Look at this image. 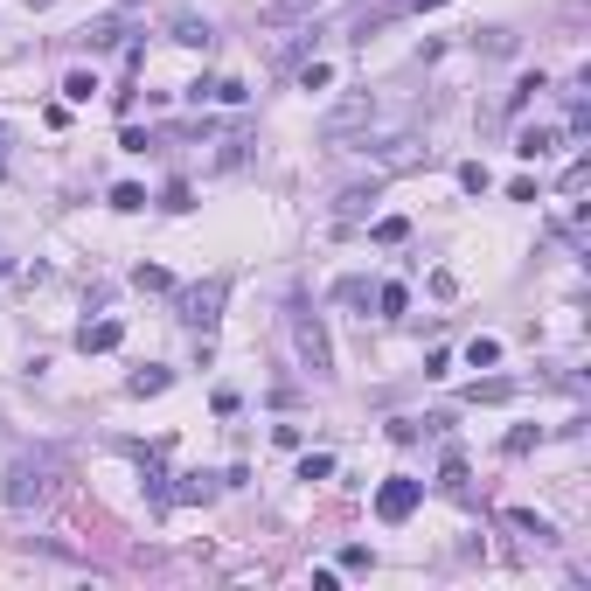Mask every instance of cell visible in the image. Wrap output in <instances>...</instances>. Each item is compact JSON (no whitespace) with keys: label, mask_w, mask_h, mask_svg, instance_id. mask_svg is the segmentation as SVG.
I'll use <instances>...</instances> for the list:
<instances>
[{"label":"cell","mask_w":591,"mask_h":591,"mask_svg":"<svg viewBox=\"0 0 591 591\" xmlns=\"http://www.w3.org/2000/svg\"><path fill=\"white\" fill-rule=\"evenodd\" d=\"M56 480H63V452H21V459L7 466L0 501H7L14 515H28V508H42V501L56 494Z\"/></svg>","instance_id":"6da1fadb"},{"label":"cell","mask_w":591,"mask_h":591,"mask_svg":"<svg viewBox=\"0 0 591 591\" xmlns=\"http://www.w3.org/2000/svg\"><path fill=\"white\" fill-rule=\"evenodd\" d=\"M223 306H230V272H209L202 286L174 293V313H181V327H195V334H216Z\"/></svg>","instance_id":"7a4b0ae2"},{"label":"cell","mask_w":591,"mask_h":591,"mask_svg":"<svg viewBox=\"0 0 591 591\" xmlns=\"http://www.w3.org/2000/svg\"><path fill=\"white\" fill-rule=\"evenodd\" d=\"M293 348L313 376H334V341H327V327H320V313H313L306 299L293 306Z\"/></svg>","instance_id":"3957f363"},{"label":"cell","mask_w":591,"mask_h":591,"mask_svg":"<svg viewBox=\"0 0 591 591\" xmlns=\"http://www.w3.org/2000/svg\"><path fill=\"white\" fill-rule=\"evenodd\" d=\"M369 119H376V98H369V91H355V98H341V105L320 119V140H327V147H348Z\"/></svg>","instance_id":"277c9868"},{"label":"cell","mask_w":591,"mask_h":591,"mask_svg":"<svg viewBox=\"0 0 591 591\" xmlns=\"http://www.w3.org/2000/svg\"><path fill=\"white\" fill-rule=\"evenodd\" d=\"M418 501H425V480H411V473H390L383 487H376V515L397 529V522H411L418 515Z\"/></svg>","instance_id":"5b68a950"},{"label":"cell","mask_w":591,"mask_h":591,"mask_svg":"<svg viewBox=\"0 0 591 591\" xmlns=\"http://www.w3.org/2000/svg\"><path fill=\"white\" fill-rule=\"evenodd\" d=\"M167 42H181V49H209L216 28H209V14H188V7H181V14L167 21Z\"/></svg>","instance_id":"8992f818"},{"label":"cell","mask_w":591,"mask_h":591,"mask_svg":"<svg viewBox=\"0 0 591 591\" xmlns=\"http://www.w3.org/2000/svg\"><path fill=\"white\" fill-rule=\"evenodd\" d=\"M119 341H126L119 320H84V327H77V348H84V355H112Z\"/></svg>","instance_id":"52a82bcc"},{"label":"cell","mask_w":591,"mask_h":591,"mask_svg":"<svg viewBox=\"0 0 591 591\" xmlns=\"http://www.w3.org/2000/svg\"><path fill=\"white\" fill-rule=\"evenodd\" d=\"M369 202H376V181H355V188H341V202H334V223L348 230V223H362L369 216Z\"/></svg>","instance_id":"ba28073f"},{"label":"cell","mask_w":591,"mask_h":591,"mask_svg":"<svg viewBox=\"0 0 591 591\" xmlns=\"http://www.w3.org/2000/svg\"><path fill=\"white\" fill-rule=\"evenodd\" d=\"M508 529H515V536H529L536 550H550V543H557V529H550L536 508H508Z\"/></svg>","instance_id":"9c48e42d"},{"label":"cell","mask_w":591,"mask_h":591,"mask_svg":"<svg viewBox=\"0 0 591 591\" xmlns=\"http://www.w3.org/2000/svg\"><path fill=\"white\" fill-rule=\"evenodd\" d=\"M119 35H126V21H119V14H98V21H84V28H77V42H84V49H112Z\"/></svg>","instance_id":"30bf717a"},{"label":"cell","mask_w":591,"mask_h":591,"mask_svg":"<svg viewBox=\"0 0 591 591\" xmlns=\"http://www.w3.org/2000/svg\"><path fill=\"white\" fill-rule=\"evenodd\" d=\"M216 494V473H174L167 480V501H209Z\"/></svg>","instance_id":"8fae6325"},{"label":"cell","mask_w":591,"mask_h":591,"mask_svg":"<svg viewBox=\"0 0 591 591\" xmlns=\"http://www.w3.org/2000/svg\"><path fill=\"white\" fill-rule=\"evenodd\" d=\"M515 153H522V160H550V153H557V133H550V126H522V133H515Z\"/></svg>","instance_id":"7c38bea8"},{"label":"cell","mask_w":591,"mask_h":591,"mask_svg":"<svg viewBox=\"0 0 591 591\" xmlns=\"http://www.w3.org/2000/svg\"><path fill=\"white\" fill-rule=\"evenodd\" d=\"M439 487L452 494V501H473V487H466V459H459V452H445V466H439Z\"/></svg>","instance_id":"4fadbf2b"},{"label":"cell","mask_w":591,"mask_h":591,"mask_svg":"<svg viewBox=\"0 0 591 591\" xmlns=\"http://www.w3.org/2000/svg\"><path fill=\"white\" fill-rule=\"evenodd\" d=\"M167 383H174V369H133L126 376V397H160Z\"/></svg>","instance_id":"5bb4252c"},{"label":"cell","mask_w":591,"mask_h":591,"mask_svg":"<svg viewBox=\"0 0 591 591\" xmlns=\"http://www.w3.org/2000/svg\"><path fill=\"white\" fill-rule=\"evenodd\" d=\"M140 480H147V494L160 508H174V501H167V466H160V452H140Z\"/></svg>","instance_id":"9a60e30c"},{"label":"cell","mask_w":591,"mask_h":591,"mask_svg":"<svg viewBox=\"0 0 591 591\" xmlns=\"http://www.w3.org/2000/svg\"><path fill=\"white\" fill-rule=\"evenodd\" d=\"M536 445H543V425H515V432L501 439V452H508V459H522V452H536Z\"/></svg>","instance_id":"2e32d148"},{"label":"cell","mask_w":591,"mask_h":591,"mask_svg":"<svg viewBox=\"0 0 591 591\" xmlns=\"http://www.w3.org/2000/svg\"><path fill=\"white\" fill-rule=\"evenodd\" d=\"M466 362H473V369H494V362H501V341H494V334H473V341H466Z\"/></svg>","instance_id":"e0dca14e"},{"label":"cell","mask_w":591,"mask_h":591,"mask_svg":"<svg viewBox=\"0 0 591 591\" xmlns=\"http://www.w3.org/2000/svg\"><path fill=\"white\" fill-rule=\"evenodd\" d=\"M91 91H98L91 70H70V77H63V98H70V105H91Z\"/></svg>","instance_id":"ac0fdd59"},{"label":"cell","mask_w":591,"mask_h":591,"mask_svg":"<svg viewBox=\"0 0 591 591\" xmlns=\"http://www.w3.org/2000/svg\"><path fill=\"white\" fill-rule=\"evenodd\" d=\"M112 209L140 216V209H147V188H140V181H119V188H112Z\"/></svg>","instance_id":"d6986e66"},{"label":"cell","mask_w":591,"mask_h":591,"mask_svg":"<svg viewBox=\"0 0 591 591\" xmlns=\"http://www.w3.org/2000/svg\"><path fill=\"white\" fill-rule=\"evenodd\" d=\"M160 209H167V216H188V209H195L188 181H167V188H160Z\"/></svg>","instance_id":"ffe728a7"},{"label":"cell","mask_w":591,"mask_h":591,"mask_svg":"<svg viewBox=\"0 0 591 591\" xmlns=\"http://www.w3.org/2000/svg\"><path fill=\"white\" fill-rule=\"evenodd\" d=\"M376 306H383V320H397V313L411 306V293H404V286L390 279V286H376Z\"/></svg>","instance_id":"44dd1931"},{"label":"cell","mask_w":591,"mask_h":591,"mask_svg":"<svg viewBox=\"0 0 591 591\" xmlns=\"http://www.w3.org/2000/svg\"><path fill=\"white\" fill-rule=\"evenodd\" d=\"M466 397H473V404H501V397H515V383H501V376H487V383H473Z\"/></svg>","instance_id":"7402d4cb"},{"label":"cell","mask_w":591,"mask_h":591,"mask_svg":"<svg viewBox=\"0 0 591 591\" xmlns=\"http://www.w3.org/2000/svg\"><path fill=\"white\" fill-rule=\"evenodd\" d=\"M334 299L341 306H369V279H334Z\"/></svg>","instance_id":"603a6c76"},{"label":"cell","mask_w":591,"mask_h":591,"mask_svg":"<svg viewBox=\"0 0 591 591\" xmlns=\"http://www.w3.org/2000/svg\"><path fill=\"white\" fill-rule=\"evenodd\" d=\"M536 91H550V84H543V70H536V77H522V84H515V91H508V112H522V105H529V98H536Z\"/></svg>","instance_id":"cb8c5ba5"},{"label":"cell","mask_w":591,"mask_h":591,"mask_svg":"<svg viewBox=\"0 0 591 591\" xmlns=\"http://www.w3.org/2000/svg\"><path fill=\"white\" fill-rule=\"evenodd\" d=\"M487 181H494V174H487L480 160H466V167H459V188H466V195H487Z\"/></svg>","instance_id":"d4e9b609"},{"label":"cell","mask_w":591,"mask_h":591,"mask_svg":"<svg viewBox=\"0 0 591 591\" xmlns=\"http://www.w3.org/2000/svg\"><path fill=\"white\" fill-rule=\"evenodd\" d=\"M404 237H411L404 216H383V223H376V244H404Z\"/></svg>","instance_id":"484cf974"},{"label":"cell","mask_w":591,"mask_h":591,"mask_svg":"<svg viewBox=\"0 0 591 591\" xmlns=\"http://www.w3.org/2000/svg\"><path fill=\"white\" fill-rule=\"evenodd\" d=\"M327 473H334L327 452H306V459H299V480H327Z\"/></svg>","instance_id":"4316f807"},{"label":"cell","mask_w":591,"mask_h":591,"mask_svg":"<svg viewBox=\"0 0 591 591\" xmlns=\"http://www.w3.org/2000/svg\"><path fill=\"white\" fill-rule=\"evenodd\" d=\"M133 286H140V293H167V272H160V265H140Z\"/></svg>","instance_id":"83f0119b"},{"label":"cell","mask_w":591,"mask_h":591,"mask_svg":"<svg viewBox=\"0 0 591 591\" xmlns=\"http://www.w3.org/2000/svg\"><path fill=\"white\" fill-rule=\"evenodd\" d=\"M390 439H397V445H418V418H390Z\"/></svg>","instance_id":"f1b7e54d"},{"label":"cell","mask_w":591,"mask_h":591,"mask_svg":"<svg viewBox=\"0 0 591 591\" xmlns=\"http://www.w3.org/2000/svg\"><path fill=\"white\" fill-rule=\"evenodd\" d=\"M28 7H49V0H28Z\"/></svg>","instance_id":"f546056e"}]
</instances>
